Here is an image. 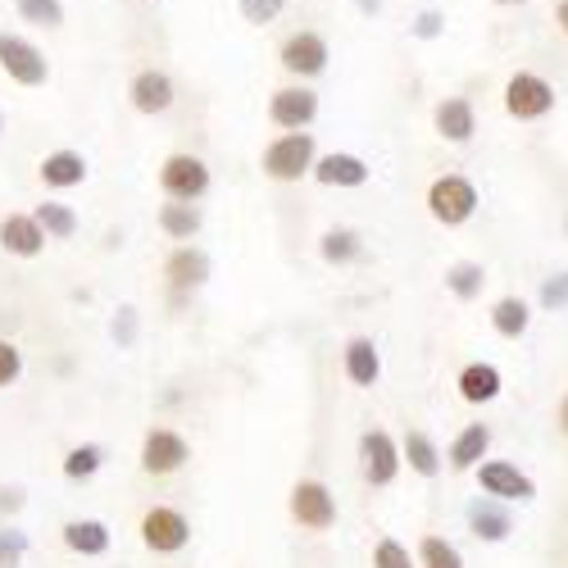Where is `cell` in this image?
Masks as SVG:
<instances>
[{
	"mask_svg": "<svg viewBox=\"0 0 568 568\" xmlns=\"http://www.w3.org/2000/svg\"><path fill=\"white\" fill-rule=\"evenodd\" d=\"M0 132H6V110H0Z\"/></svg>",
	"mask_w": 568,
	"mask_h": 568,
	"instance_id": "obj_45",
	"label": "cell"
},
{
	"mask_svg": "<svg viewBox=\"0 0 568 568\" xmlns=\"http://www.w3.org/2000/svg\"><path fill=\"white\" fill-rule=\"evenodd\" d=\"M314 160H318L314 132H277L260 155V173L268 182H301L314 173Z\"/></svg>",
	"mask_w": 568,
	"mask_h": 568,
	"instance_id": "obj_3",
	"label": "cell"
},
{
	"mask_svg": "<svg viewBox=\"0 0 568 568\" xmlns=\"http://www.w3.org/2000/svg\"><path fill=\"white\" fill-rule=\"evenodd\" d=\"M110 337L119 342V351H132V346H136V337H141V323H136V310H132V305L114 310V318H110Z\"/></svg>",
	"mask_w": 568,
	"mask_h": 568,
	"instance_id": "obj_37",
	"label": "cell"
},
{
	"mask_svg": "<svg viewBox=\"0 0 568 568\" xmlns=\"http://www.w3.org/2000/svg\"><path fill=\"white\" fill-rule=\"evenodd\" d=\"M564 227H568V223H564Z\"/></svg>",
	"mask_w": 568,
	"mask_h": 568,
	"instance_id": "obj_46",
	"label": "cell"
},
{
	"mask_svg": "<svg viewBox=\"0 0 568 568\" xmlns=\"http://www.w3.org/2000/svg\"><path fill=\"white\" fill-rule=\"evenodd\" d=\"M136 537L151 555H182L192 546V518H186V509H178V505H151L141 514Z\"/></svg>",
	"mask_w": 568,
	"mask_h": 568,
	"instance_id": "obj_9",
	"label": "cell"
},
{
	"mask_svg": "<svg viewBox=\"0 0 568 568\" xmlns=\"http://www.w3.org/2000/svg\"><path fill=\"white\" fill-rule=\"evenodd\" d=\"M19 377H23V351H19V342L0 337V392H10Z\"/></svg>",
	"mask_w": 568,
	"mask_h": 568,
	"instance_id": "obj_36",
	"label": "cell"
},
{
	"mask_svg": "<svg viewBox=\"0 0 568 568\" xmlns=\"http://www.w3.org/2000/svg\"><path fill=\"white\" fill-rule=\"evenodd\" d=\"M28 532L19 524H0V568H23L28 559Z\"/></svg>",
	"mask_w": 568,
	"mask_h": 568,
	"instance_id": "obj_35",
	"label": "cell"
},
{
	"mask_svg": "<svg viewBox=\"0 0 568 568\" xmlns=\"http://www.w3.org/2000/svg\"><path fill=\"white\" fill-rule=\"evenodd\" d=\"M355 10H359L364 19H373V14H383V0H355Z\"/></svg>",
	"mask_w": 568,
	"mask_h": 568,
	"instance_id": "obj_42",
	"label": "cell"
},
{
	"mask_svg": "<svg viewBox=\"0 0 568 568\" xmlns=\"http://www.w3.org/2000/svg\"><path fill=\"white\" fill-rule=\"evenodd\" d=\"M327 60H333V51H327V37H323V32H314V28L292 32L287 41H282V51H277V64L287 69L296 82L323 78V73H327Z\"/></svg>",
	"mask_w": 568,
	"mask_h": 568,
	"instance_id": "obj_12",
	"label": "cell"
},
{
	"mask_svg": "<svg viewBox=\"0 0 568 568\" xmlns=\"http://www.w3.org/2000/svg\"><path fill=\"white\" fill-rule=\"evenodd\" d=\"M105 464H110V450H105L101 442H78V446H69V450H64L60 473H64L69 483H91Z\"/></svg>",
	"mask_w": 568,
	"mask_h": 568,
	"instance_id": "obj_29",
	"label": "cell"
},
{
	"mask_svg": "<svg viewBox=\"0 0 568 568\" xmlns=\"http://www.w3.org/2000/svg\"><path fill=\"white\" fill-rule=\"evenodd\" d=\"M414 559H418V568H468L464 550L442 532H423L418 546H414Z\"/></svg>",
	"mask_w": 568,
	"mask_h": 568,
	"instance_id": "obj_30",
	"label": "cell"
},
{
	"mask_svg": "<svg viewBox=\"0 0 568 568\" xmlns=\"http://www.w3.org/2000/svg\"><path fill=\"white\" fill-rule=\"evenodd\" d=\"M491 442H496V433H491V423H464V428L450 437V446H446V468L450 473H473L483 459H491Z\"/></svg>",
	"mask_w": 568,
	"mask_h": 568,
	"instance_id": "obj_19",
	"label": "cell"
},
{
	"mask_svg": "<svg viewBox=\"0 0 568 568\" xmlns=\"http://www.w3.org/2000/svg\"><path fill=\"white\" fill-rule=\"evenodd\" d=\"M14 10L32 28H45V32L64 28V0H14Z\"/></svg>",
	"mask_w": 568,
	"mask_h": 568,
	"instance_id": "obj_32",
	"label": "cell"
},
{
	"mask_svg": "<svg viewBox=\"0 0 568 568\" xmlns=\"http://www.w3.org/2000/svg\"><path fill=\"white\" fill-rule=\"evenodd\" d=\"M32 214H37V223L45 227V236H51V242H73L78 227H82L78 210H73V205H64V201H41Z\"/></svg>",
	"mask_w": 568,
	"mask_h": 568,
	"instance_id": "obj_31",
	"label": "cell"
},
{
	"mask_svg": "<svg viewBox=\"0 0 568 568\" xmlns=\"http://www.w3.org/2000/svg\"><path fill=\"white\" fill-rule=\"evenodd\" d=\"M433 132L446 146H468L473 132H478V110H473L468 97H446L433 105Z\"/></svg>",
	"mask_w": 568,
	"mask_h": 568,
	"instance_id": "obj_23",
	"label": "cell"
},
{
	"mask_svg": "<svg viewBox=\"0 0 568 568\" xmlns=\"http://www.w3.org/2000/svg\"><path fill=\"white\" fill-rule=\"evenodd\" d=\"M23 505H28V491H23L19 483H6V487H0V518H14Z\"/></svg>",
	"mask_w": 568,
	"mask_h": 568,
	"instance_id": "obj_40",
	"label": "cell"
},
{
	"mask_svg": "<svg viewBox=\"0 0 568 568\" xmlns=\"http://www.w3.org/2000/svg\"><path fill=\"white\" fill-rule=\"evenodd\" d=\"M314 119H318V91L310 82L277 87L268 97V123L282 132H310Z\"/></svg>",
	"mask_w": 568,
	"mask_h": 568,
	"instance_id": "obj_13",
	"label": "cell"
},
{
	"mask_svg": "<svg viewBox=\"0 0 568 568\" xmlns=\"http://www.w3.org/2000/svg\"><path fill=\"white\" fill-rule=\"evenodd\" d=\"M60 541L78 559H105L114 550V532H110L105 518H69L60 528Z\"/></svg>",
	"mask_w": 568,
	"mask_h": 568,
	"instance_id": "obj_24",
	"label": "cell"
},
{
	"mask_svg": "<svg viewBox=\"0 0 568 568\" xmlns=\"http://www.w3.org/2000/svg\"><path fill=\"white\" fill-rule=\"evenodd\" d=\"M496 6H528V0H496Z\"/></svg>",
	"mask_w": 568,
	"mask_h": 568,
	"instance_id": "obj_44",
	"label": "cell"
},
{
	"mask_svg": "<svg viewBox=\"0 0 568 568\" xmlns=\"http://www.w3.org/2000/svg\"><path fill=\"white\" fill-rule=\"evenodd\" d=\"M45 242H51V236H45V227L37 223V214L14 210V214L0 219V251L10 260H37L45 251Z\"/></svg>",
	"mask_w": 568,
	"mask_h": 568,
	"instance_id": "obj_20",
	"label": "cell"
},
{
	"mask_svg": "<svg viewBox=\"0 0 568 568\" xmlns=\"http://www.w3.org/2000/svg\"><path fill=\"white\" fill-rule=\"evenodd\" d=\"M455 392H459V400L464 405H491V400H500V392H505V373L491 364V359H468L459 373H455Z\"/></svg>",
	"mask_w": 568,
	"mask_h": 568,
	"instance_id": "obj_21",
	"label": "cell"
},
{
	"mask_svg": "<svg viewBox=\"0 0 568 568\" xmlns=\"http://www.w3.org/2000/svg\"><path fill=\"white\" fill-rule=\"evenodd\" d=\"M355 459H359V478L373 491H387L400 473H405V455H400V437L387 428H364L355 442Z\"/></svg>",
	"mask_w": 568,
	"mask_h": 568,
	"instance_id": "obj_2",
	"label": "cell"
},
{
	"mask_svg": "<svg viewBox=\"0 0 568 568\" xmlns=\"http://www.w3.org/2000/svg\"><path fill=\"white\" fill-rule=\"evenodd\" d=\"M473 478H478V491L491 500H505V505H532L537 500V478L514 459H483L473 468Z\"/></svg>",
	"mask_w": 568,
	"mask_h": 568,
	"instance_id": "obj_10",
	"label": "cell"
},
{
	"mask_svg": "<svg viewBox=\"0 0 568 568\" xmlns=\"http://www.w3.org/2000/svg\"><path fill=\"white\" fill-rule=\"evenodd\" d=\"M0 73L19 87H45L51 82V60H45L37 41L19 32H0Z\"/></svg>",
	"mask_w": 568,
	"mask_h": 568,
	"instance_id": "obj_11",
	"label": "cell"
},
{
	"mask_svg": "<svg viewBox=\"0 0 568 568\" xmlns=\"http://www.w3.org/2000/svg\"><path fill=\"white\" fill-rule=\"evenodd\" d=\"M37 178H41L45 192H73V186H82V182L91 178V164H87L82 151L60 146V151H51V155H41Z\"/></svg>",
	"mask_w": 568,
	"mask_h": 568,
	"instance_id": "obj_22",
	"label": "cell"
},
{
	"mask_svg": "<svg viewBox=\"0 0 568 568\" xmlns=\"http://www.w3.org/2000/svg\"><path fill=\"white\" fill-rule=\"evenodd\" d=\"M368 255V242L359 227H346V223H333L318 232V260L327 268H355L359 260Z\"/></svg>",
	"mask_w": 568,
	"mask_h": 568,
	"instance_id": "obj_25",
	"label": "cell"
},
{
	"mask_svg": "<svg viewBox=\"0 0 568 568\" xmlns=\"http://www.w3.org/2000/svg\"><path fill=\"white\" fill-rule=\"evenodd\" d=\"M155 227L169 236V242H196L201 227H205V210L201 205H182V201H164L155 214Z\"/></svg>",
	"mask_w": 568,
	"mask_h": 568,
	"instance_id": "obj_28",
	"label": "cell"
},
{
	"mask_svg": "<svg viewBox=\"0 0 568 568\" xmlns=\"http://www.w3.org/2000/svg\"><path fill=\"white\" fill-rule=\"evenodd\" d=\"M342 377L359 392H373L377 383H383V351H377L373 337L355 333V337L342 342Z\"/></svg>",
	"mask_w": 568,
	"mask_h": 568,
	"instance_id": "obj_17",
	"label": "cell"
},
{
	"mask_svg": "<svg viewBox=\"0 0 568 568\" xmlns=\"http://www.w3.org/2000/svg\"><path fill=\"white\" fill-rule=\"evenodd\" d=\"M442 28H446V19H442L437 10H423V14L414 19V28H409V32H414L418 41H437V37H442Z\"/></svg>",
	"mask_w": 568,
	"mask_h": 568,
	"instance_id": "obj_39",
	"label": "cell"
},
{
	"mask_svg": "<svg viewBox=\"0 0 568 568\" xmlns=\"http://www.w3.org/2000/svg\"><path fill=\"white\" fill-rule=\"evenodd\" d=\"M464 524H468V532L478 537L483 546H505L514 532H518V518H514V505H505V500H491V496H473L468 505H464Z\"/></svg>",
	"mask_w": 568,
	"mask_h": 568,
	"instance_id": "obj_14",
	"label": "cell"
},
{
	"mask_svg": "<svg viewBox=\"0 0 568 568\" xmlns=\"http://www.w3.org/2000/svg\"><path fill=\"white\" fill-rule=\"evenodd\" d=\"M537 305H541V314H564L568 310V268H555L550 277H541Z\"/></svg>",
	"mask_w": 568,
	"mask_h": 568,
	"instance_id": "obj_33",
	"label": "cell"
},
{
	"mask_svg": "<svg viewBox=\"0 0 568 568\" xmlns=\"http://www.w3.org/2000/svg\"><path fill=\"white\" fill-rule=\"evenodd\" d=\"M318 186H337V192H355V186H368L373 182V164L355 151H327L314 160V173H310Z\"/></svg>",
	"mask_w": 568,
	"mask_h": 568,
	"instance_id": "obj_16",
	"label": "cell"
},
{
	"mask_svg": "<svg viewBox=\"0 0 568 568\" xmlns=\"http://www.w3.org/2000/svg\"><path fill=\"white\" fill-rule=\"evenodd\" d=\"M487 323H491V333L500 342H524L532 333V301L514 296V292L509 296H496L491 310H487Z\"/></svg>",
	"mask_w": 568,
	"mask_h": 568,
	"instance_id": "obj_26",
	"label": "cell"
},
{
	"mask_svg": "<svg viewBox=\"0 0 568 568\" xmlns=\"http://www.w3.org/2000/svg\"><path fill=\"white\" fill-rule=\"evenodd\" d=\"M428 214L442 223V227H464L473 214L483 210V192L478 182L464 178V173H442L428 182V196H423Z\"/></svg>",
	"mask_w": 568,
	"mask_h": 568,
	"instance_id": "obj_4",
	"label": "cell"
},
{
	"mask_svg": "<svg viewBox=\"0 0 568 568\" xmlns=\"http://www.w3.org/2000/svg\"><path fill=\"white\" fill-rule=\"evenodd\" d=\"M373 568H418V559H414V550H409L405 541L377 537V541H373Z\"/></svg>",
	"mask_w": 568,
	"mask_h": 568,
	"instance_id": "obj_34",
	"label": "cell"
},
{
	"mask_svg": "<svg viewBox=\"0 0 568 568\" xmlns=\"http://www.w3.org/2000/svg\"><path fill=\"white\" fill-rule=\"evenodd\" d=\"M173 101H178V87H173V78H169L164 69H136V73H132V82H128V105H132L136 114L160 119V114L173 110Z\"/></svg>",
	"mask_w": 568,
	"mask_h": 568,
	"instance_id": "obj_15",
	"label": "cell"
},
{
	"mask_svg": "<svg viewBox=\"0 0 568 568\" xmlns=\"http://www.w3.org/2000/svg\"><path fill=\"white\" fill-rule=\"evenodd\" d=\"M555 433L559 437H568V392L559 396V405H555Z\"/></svg>",
	"mask_w": 568,
	"mask_h": 568,
	"instance_id": "obj_41",
	"label": "cell"
},
{
	"mask_svg": "<svg viewBox=\"0 0 568 568\" xmlns=\"http://www.w3.org/2000/svg\"><path fill=\"white\" fill-rule=\"evenodd\" d=\"M287 518L305 537H323V532L337 528L342 505H337L333 487H327L323 478H296L292 491H287Z\"/></svg>",
	"mask_w": 568,
	"mask_h": 568,
	"instance_id": "obj_1",
	"label": "cell"
},
{
	"mask_svg": "<svg viewBox=\"0 0 568 568\" xmlns=\"http://www.w3.org/2000/svg\"><path fill=\"white\" fill-rule=\"evenodd\" d=\"M136 464L146 478H173V473H182L192 464V442H186L178 428H169V423H155V428H146V437H141Z\"/></svg>",
	"mask_w": 568,
	"mask_h": 568,
	"instance_id": "obj_8",
	"label": "cell"
},
{
	"mask_svg": "<svg viewBox=\"0 0 568 568\" xmlns=\"http://www.w3.org/2000/svg\"><path fill=\"white\" fill-rule=\"evenodd\" d=\"M210 186H214V173H210V164L201 155H192V151L164 155V164H160V192H164V201L201 205L210 196Z\"/></svg>",
	"mask_w": 568,
	"mask_h": 568,
	"instance_id": "obj_6",
	"label": "cell"
},
{
	"mask_svg": "<svg viewBox=\"0 0 568 568\" xmlns=\"http://www.w3.org/2000/svg\"><path fill=\"white\" fill-rule=\"evenodd\" d=\"M236 10H242V19H246V23L264 28V23L282 19V10H287V0H236Z\"/></svg>",
	"mask_w": 568,
	"mask_h": 568,
	"instance_id": "obj_38",
	"label": "cell"
},
{
	"mask_svg": "<svg viewBox=\"0 0 568 568\" xmlns=\"http://www.w3.org/2000/svg\"><path fill=\"white\" fill-rule=\"evenodd\" d=\"M442 282H446V296H455L459 305H473V301H483L491 273H487L483 260H450Z\"/></svg>",
	"mask_w": 568,
	"mask_h": 568,
	"instance_id": "obj_27",
	"label": "cell"
},
{
	"mask_svg": "<svg viewBox=\"0 0 568 568\" xmlns=\"http://www.w3.org/2000/svg\"><path fill=\"white\" fill-rule=\"evenodd\" d=\"M500 101H505V114L514 123H541L546 114H555V82L532 73V69H518L505 78Z\"/></svg>",
	"mask_w": 568,
	"mask_h": 568,
	"instance_id": "obj_5",
	"label": "cell"
},
{
	"mask_svg": "<svg viewBox=\"0 0 568 568\" xmlns=\"http://www.w3.org/2000/svg\"><path fill=\"white\" fill-rule=\"evenodd\" d=\"M400 455H405V468L423 483H437L446 473V450L428 428H405L400 433Z\"/></svg>",
	"mask_w": 568,
	"mask_h": 568,
	"instance_id": "obj_18",
	"label": "cell"
},
{
	"mask_svg": "<svg viewBox=\"0 0 568 568\" xmlns=\"http://www.w3.org/2000/svg\"><path fill=\"white\" fill-rule=\"evenodd\" d=\"M555 23H559V32L568 37V0H559V6H555Z\"/></svg>",
	"mask_w": 568,
	"mask_h": 568,
	"instance_id": "obj_43",
	"label": "cell"
},
{
	"mask_svg": "<svg viewBox=\"0 0 568 568\" xmlns=\"http://www.w3.org/2000/svg\"><path fill=\"white\" fill-rule=\"evenodd\" d=\"M210 277H214V260H210L205 246L182 242V246L169 251V260H164V287H169L173 305H186Z\"/></svg>",
	"mask_w": 568,
	"mask_h": 568,
	"instance_id": "obj_7",
	"label": "cell"
}]
</instances>
